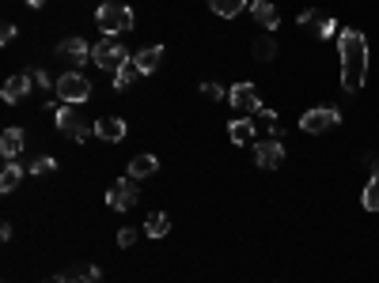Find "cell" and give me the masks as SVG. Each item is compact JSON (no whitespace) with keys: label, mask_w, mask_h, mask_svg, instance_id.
Listing matches in <instances>:
<instances>
[{"label":"cell","mask_w":379,"mask_h":283,"mask_svg":"<svg viewBox=\"0 0 379 283\" xmlns=\"http://www.w3.org/2000/svg\"><path fill=\"white\" fill-rule=\"evenodd\" d=\"M338 53H341V87L360 91L368 75V38L357 27H345L338 38Z\"/></svg>","instance_id":"cell-1"},{"label":"cell","mask_w":379,"mask_h":283,"mask_svg":"<svg viewBox=\"0 0 379 283\" xmlns=\"http://www.w3.org/2000/svg\"><path fill=\"white\" fill-rule=\"evenodd\" d=\"M91 61H95L103 72H118L122 64H129V61H133V53H129L125 45L118 42V38L103 34V42H95V45H91Z\"/></svg>","instance_id":"cell-2"},{"label":"cell","mask_w":379,"mask_h":283,"mask_svg":"<svg viewBox=\"0 0 379 283\" xmlns=\"http://www.w3.org/2000/svg\"><path fill=\"white\" fill-rule=\"evenodd\" d=\"M95 23H99V31L103 34H125V31H133V8H125V4H103L95 12Z\"/></svg>","instance_id":"cell-3"},{"label":"cell","mask_w":379,"mask_h":283,"mask_svg":"<svg viewBox=\"0 0 379 283\" xmlns=\"http://www.w3.org/2000/svg\"><path fill=\"white\" fill-rule=\"evenodd\" d=\"M53 91H57V99H61V102H69V106H80V102H88V99H91V83H88V75H84V72H76V68L64 72Z\"/></svg>","instance_id":"cell-4"},{"label":"cell","mask_w":379,"mask_h":283,"mask_svg":"<svg viewBox=\"0 0 379 283\" xmlns=\"http://www.w3.org/2000/svg\"><path fill=\"white\" fill-rule=\"evenodd\" d=\"M341 121V110L338 106H315V110H308L300 117V129L308 132V136H322L326 129H334Z\"/></svg>","instance_id":"cell-5"},{"label":"cell","mask_w":379,"mask_h":283,"mask_svg":"<svg viewBox=\"0 0 379 283\" xmlns=\"http://www.w3.org/2000/svg\"><path fill=\"white\" fill-rule=\"evenodd\" d=\"M53 113H57V129L64 132V136H72L76 144H84L91 132H95V129H88V125H84V117H80V113L72 110V106H57Z\"/></svg>","instance_id":"cell-6"},{"label":"cell","mask_w":379,"mask_h":283,"mask_svg":"<svg viewBox=\"0 0 379 283\" xmlns=\"http://www.w3.org/2000/svg\"><path fill=\"white\" fill-rule=\"evenodd\" d=\"M228 102H232L235 113H243V117H251V113L262 110V99H258L254 83H235V87L228 91Z\"/></svg>","instance_id":"cell-7"},{"label":"cell","mask_w":379,"mask_h":283,"mask_svg":"<svg viewBox=\"0 0 379 283\" xmlns=\"http://www.w3.org/2000/svg\"><path fill=\"white\" fill-rule=\"evenodd\" d=\"M106 204L114 208V212H129V208L137 204V177H122V182H114L106 189Z\"/></svg>","instance_id":"cell-8"},{"label":"cell","mask_w":379,"mask_h":283,"mask_svg":"<svg viewBox=\"0 0 379 283\" xmlns=\"http://www.w3.org/2000/svg\"><path fill=\"white\" fill-rule=\"evenodd\" d=\"M254 163L262 166V170H277L284 163V147H281V140H258L254 144Z\"/></svg>","instance_id":"cell-9"},{"label":"cell","mask_w":379,"mask_h":283,"mask_svg":"<svg viewBox=\"0 0 379 283\" xmlns=\"http://www.w3.org/2000/svg\"><path fill=\"white\" fill-rule=\"evenodd\" d=\"M57 57H61V61H69L72 68H80V64L91 57V45L84 42V38H61V42H57Z\"/></svg>","instance_id":"cell-10"},{"label":"cell","mask_w":379,"mask_h":283,"mask_svg":"<svg viewBox=\"0 0 379 283\" xmlns=\"http://www.w3.org/2000/svg\"><path fill=\"white\" fill-rule=\"evenodd\" d=\"M34 87V80H31V72H20V75H8V83L0 87V99L4 102H23L27 94H31Z\"/></svg>","instance_id":"cell-11"},{"label":"cell","mask_w":379,"mask_h":283,"mask_svg":"<svg viewBox=\"0 0 379 283\" xmlns=\"http://www.w3.org/2000/svg\"><path fill=\"white\" fill-rule=\"evenodd\" d=\"M95 136L106 140V144H118L125 136V121L122 117H99L95 121Z\"/></svg>","instance_id":"cell-12"},{"label":"cell","mask_w":379,"mask_h":283,"mask_svg":"<svg viewBox=\"0 0 379 283\" xmlns=\"http://www.w3.org/2000/svg\"><path fill=\"white\" fill-rule=\"evenodd\" d=\"M160 61H163V45H148V50L133 53V64H137L141 75H152L156 68H160Z\"/></svg>","instance_id":"cell-13"},{"label":"cell","mask_w":379,"mask_h":283,"mask_svg":"<svg viewBox=\"0 0 379 283\" xmlns=\"http://www.w3.org/2000/svg\"><path fill=\"white\" fill-rule=\"evenodd\" d=\"M251 15H254V23H262L270 34L281 27V15H277V8L266 4V0H251Z\"/></svg>","instance_id":"cell-14"},{"label":"cell","mask_w":379,"mask_h":283,"mask_svg":"<svg viewBox=\"0 0 379 283\" xmlns=\"http://www.w3.org/2000/svg\"><path fill=\"white\" fill-rule=\"evenodd\" d=\"M23 144H27L23 129H4V136H0V155H4L8 163H12V159L23 151Z\"/></svg>","instance_id":"cell-15"},{"label":"cell","mask_w":379,"mask_h":283,"mask_svg":"<svg viewBox=\"0 0 379 283\" xmlns=\"http://www.w3.org/2000/svg\"><path fill=\"white\" fill-rule=\"evenodd\" d=\"M228 136H232V144H254V121L235 117L232 125H228Z\"/></svg>","instance_id":"cell-16"},{"label":"cell","mask_w":379,"mask_h":283,"mask_svg":"<svg viewBox=\"0 0 379 283\" xmlns=\"http://www.w3.org/2000/svg\"><path fill=\"white\" fill-rule=\"evenodd\" d=\"M156 170H160V159H156V155H137L133 163H129V177L141 182V177H152Z\"/></svg>","instance_id":"cell-17"},{"label":"cell","mask_w":379,"mask_h":283,"mask_svg":"<svg viewBox=\"0 0 379 283\" xmlns=\"http://www.w3.org/2000/svg\"><path fill=\"white\" fill-rule=\"evenodd\" d=\"M243 8H251L247 0H209V12L220 15V19H235Z\"/></svg>","instance_id":"cell-18"},{"label":"cell","mask_w":379,"mask_h":283,"mask_svg":"<svg viewBox=\"0 0 379 283\" xmlns=\"http://www.w3.org/2000/svg\"><path fill=\"white\" fill-rule=\"evenodd\" d=\"M23 182V166L15 163H4V170H0V193H15V185Z\"/></svg>","instance_id":"cell-19"},{"label":"cell","mask_w":379,"mask_h":283,"mask_svg":"<svg viewBox=\"0 0 379 283\" xmlns=\"http://www.w3.org/2000/svg\"><path fill=\"white\" fill-rule=\"evenodd\" d=\"M167 231H171V219H167L163 212H152V215L144 219V234H148V238H163Z\"/></svg>","instance_id":"cell-20"},{"label":"cell","mask_w":379,"mask_h":283,"mask_svg":"<svg viewBox=\"0 0 379 283\" xmlns=\"http://www.w3.org/2000/svg\"><path fill=\"white\" fill-rule=\"evenodd\" d=\"M254 57H258V61H273V57H277V42H273L270 31H266L262 38H254Z\"/></svg>","instance_id":"cell-21"},{"label":"cell","mask_w":379,"mask_h":283,"mask_svg":"<svg viewBox=\"0 0 379 283\" xmlns=\"http://www.w3.org/2000/svg\"><path fill=\"white\" fill-rule=\"evenodd\" d=\"M360 204H364L368 212H379V174L364 185V193H360Z\"/></svg>","instance_id":"cell-22"},{"label":"cell","mask_w":379,"mask_h":283,"mask_svg":"<svg viewBox=\"0 0 379 283\" xmlns=\"http://www.w3.org/2000/svg\"><path fill=\"white\" fill-rule=\"evenodd\" d=\"M137 75H141V72H137V64H133V61H129V64H122V68L114 72V91H125L129 83L137 80Z\"/></svg>","instance_id":"cell-23"},{"label":"cell","mask_w":379,"mask_h":283,"mask_svg":"<svg viewBox=\"0 0 379 283\" xmlns=\"http://www.w3.org/2000/svg\"><path fill=\"white\" fill-rule=\"evenodd\" d=\"M53 170H57V159H53V155H39V159L31 163V174H39V177L53 174Z\"/></svg>","instance_id":"cell-24"},{"label":"cell","mask_w":379,"mask_h":283,"mask_svg":"<svg viewBox=\"0 0 379 283\" xmlns=\"http://www.w3.org/2000/svg\"><path fill=\"white\" fill-rule=\"evenodd\" d=\"M201 94H205V99H209V102H220V99H224V94H228V91H224V87H220V83H201Z\"/></svg>","instance_id":"cell-25"},{"label":"cell","mask_w":379,"mask_h":283,"mask_svg":"<svg viewBox=\"0 0 379 283\" xmlns=\"http://www.w3.org/2000/svg\"><path fill=\"white\" fill-rule=\"evenodd\" d=\"M334 31H338V23H334V19H326V15H322L319 23H315V34H319V38H330Z\"/></svg>","instance_id":"cell-26"},{"label":"cell","mask_w":379,"mask_h":283,"mask_svg":"<svg viewBox=\"0 0 379 283\" xmlns=\"http://www.w3.org/2000/svg\"><path fill=\"white\" fill-rule=\"evenodd\" d=\"M137 234H141V231H133V226H122V231H118V245H122V249H129V245L137 242Z\"/></svg>","instance_id":"cell-27"},{"label":"cell","mask_w":379,"mask_h":283,"mask_svg":"<svg viewBox=\"0 0 379 283\" xmlns=\"http://www.w3.org/2000/svg\"><path fill=\"white\" fill-rule=\"evenodd\" d=\"M31 80H34V87H46V91H50V87H57V83H53L42 68H34V72H31Z\"/></svg>","instance_id":"cell-28"},{"label":"cell","mask_w":379,"mask_h":283,"mask_svg":"<svg viewBox=\"0 0 379 283\" xmlns=\"http://www.w3.org/2000/svg\"><path fill=\"white\" fill-rule=\"evenodd\" d=\"M319 19H322V15L315 12V8H308V12L300 15V27H308V31H315V23H319Z\"/></svg>","instance_id":"cell-29"},{"label":"cell","mask_w":379,"mask_h":283,"mask_svg":"<svg viewBox=\"0 0 379 283\" xmlns=\"http://www.w3.org/2000/svg\"><path fill=\"white\" fill-rule=\"evenodd\" d=\"M12 38H15V23H4V27H0V42H12Z\"/></svg>","instance_id":"cell-30"},{"label":"cell","mask_w":379,"mask_h":283,"mask_svg":"<svg viewBox=\"0 0 379 283\" xmlns=\"http://www.w3.org/2000/svg\"><path fill=\"white\" fill-rule=\"evenodd\" d=\"M27 4H31V8H42V4H46V0H27Z\"/></svg>","instance_id":"cell-31"}]
</instances>
